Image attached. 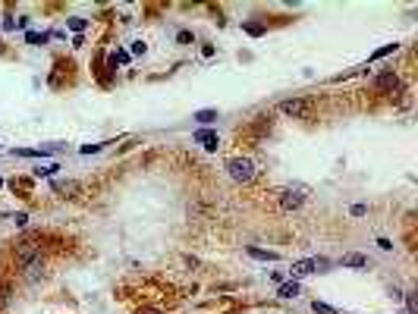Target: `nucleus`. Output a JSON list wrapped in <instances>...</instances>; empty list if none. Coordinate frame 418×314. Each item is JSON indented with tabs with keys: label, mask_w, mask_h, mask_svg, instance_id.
Segmentation results:
<instances>
[{
	"label": "nucleus",
	"mask_w": 418,
	"mask_h": 314,
	"mask_svg": "<svg viewBox=\"0 0 418 314\" xmlns=\"http://www.w3.org/2000/svg\"><path fill=\"white\" fill-rule=\"evenodd\" d=\"M252 258H258V261H277V254L274 251H261V248H248Z\"/></svg>",
	"instance_id": "9b49d317"
},
{
	"label": "nucleus",
	"mask_w": 418,
	"mask_h": 314,
	"mask_svg": "<svg viewBox=\"0 0 418 314\" xmlns=\"http://www.w3.org/2000/svg\"><path fill=\"white\" fill-rule=\"evenodd\" d=\"M138 314H160L157 308H145V311H138Z\"/></svg>",
	"instance_id": "a211bd4d"
},
{
	"label": "nucleus",
	"mask_w": 418,
	"mask_h": 314,
	"mask_svg": "<svg viewBox=\"0 0 418 314\" xmlns=\"http://www.w3.org/2000/svg\"><path fill=\"white\" fill-rule=\"evenodd\" d=\"M277 295L280 299H293V295H299V283L293 280V283H283L280 289H277Z\"/></svg>",
	"instance_id": "9d476101"
},
{
	"label": "nucleus",
	"mask_w": 418,
	"mask_h": 314,
	"mask_svg": "<svg viewBox=\"0 0 418 314\" xmlns=\"http://www.w3.org/2000/svg\"><path fill=\"white\" fill-rule=\"evenodd\" d=\"M365 214H368L365 205H352V217H365Z\"/></svg>",
	"instance_id": "dca6fc26"
},
{
	"label": "nucleus",
	"mask_w": 418,
	"mask_h": 314,
	"mask_svg": "<svg viewBox=\"0 0 418 314\" xmlns=\"http://www.w3.org/2000/svg\"><path fill=\"white\" fill-rule=\"evenodd\" d=\"M176 41H179V44H195V35L183 28V32H179V35H176Z\"/></svg>",
	"instance_id": "4468645a"
},
{
	"label": "nucleus",
	"mask_w": 418,
	"mask_h": 314,
	"mask_svg": "<svg viewBox=\"0 0 418 314\" xmlns=\"http://www.w3.org/2000/svg\"><path fill=\"white\" fill-rule=\"evenodd\" d=\"M195 141H198V145H205L208 151H217V145H220L217 132H208V129H202V132H195Z\"/></svg>",
	"instance_id": "423d86ee"
},
{
	"label": "nucleus",
	"mask_w": 418,
	"mask_h": 314,
	"mask_svg": "<svg viewBox=\"0 0 418 314\" xmlns=\"http://www.w3.org/2000/svg\"><path fill=\"white\" fill-rule=\"evenodd\" d=\"M195 120H198V123H211V120H217V110H198Z\"/></svg>",
	"instance_id": "ddd939ff"
},
{
	"label": "nucleus",
	"mask_w": 418,
	"mask_h": 314,
	"mask_svg": "<svg viewBox=\"0 0 418 314\" xmlns=\"http://www.w3.org/2000/svg\"><path fill=\"white\" fill-rule=\"evenodd\" d=\"M343 267H368V258L358 251H349V254H343Z\"/></svg>",
	"instance_id": "1a4fd4ad"
},
{
	"label": "nucleus",
	"mask_w": 418,
	"mask_h": 314,
	"mask_svg": "<svg viewBox=\"0 0 418 314\" xmlns=\"http://www.w3.org/2000/svg\"><path fill=\"white\" fill-rule=\"evenodd\" d=\"M305 198H308V186H302V182H293V186L280 189V208H283V211H296V208L305 205Z\"/></svg>",
	"instance_id": "f257e3e1"
},
{
	"label": "nucleus",
	"mask_w": 418,
	"mask_h": 314,
	"mask_svg": "<svg viewBox=\"0 0 418 314\" xmlns=\"http://www.w3.org/2000/svg\"><path fill=\"white\" fill-rule=\"evenodd\" d=\"M374 88L377 91H393V88H399V79L393 76V72H384V76L374 79Z\"/></svg>",
	"instance_id": "0eeeda50"
},
{
	"label": "nucleus",
	"mask_w": 418,
	"mask_h": 314,
	"mask_svg": "<svg viewBox=\"0 0 418 314\" xmlns=\"http://www.w3.org/2000/svg\"><path fill=\"white\" fill-rule=\"evenodd\" d=\"M321 267H327V261H321V258L296 261V264H293V276H308V273H315V270H321Z\"/></svg>",
	"instance_id": "39448f33"
},
{
	"label": "nucleus",
	"mask_w": 418,
	"mask_h": 314,
	"mask_svg": "<svg viewBox=\"0 0 418 314\" xmlns=\"http://www.w3.org/2000/svg\"><path fill=\"white\" fill-rule=\"evenodd\" d=\"M69 25L76 28V32H82V28H85V19H79V16H76V19H69Z\"/></svg>",
	"instance_id": "f3484780"
},
{
	"label": "nucleus",
	"mask_w": 418,
	"mask_h": 314,
	"mask_svg": "<svg viewBox=\"0 0 418 314\" xmlns=\"http://www.w3.org/2000/svg\"><path fill=\"white\" fill-rule=\"evenodd\" d=\"M16 261H19L22 267H29V264H35V261H41V251L35 248L32 242H22L19 248H16Z\"/></svg>",
	"instance_id": "20e7f679"
},
{
	"label": "nucleus",
	"mask_w": 418,
	"mask_h": 314,
	"mask_svg": "<svg viewBox=\"0 0 418 314\" xmlns=\"http://www.w3.org/2000/svg\"><path fill=\"white\" fill-rule=\"evenodd\" d=\"M53 189H57V192H66V195L79 192V186H76V182H53Z\"/></svg>",
	"instance_id": "f8f14e48"
},
{
	"label": "nucleus",
	"mask_w": 418,
	"mask_h": 314,
	"mask_svg": "<svg viewBox=\"0 0 418 314\" xmlns=\"http://www.w3.org/2000/svg\"><path fill=\"white\" fill-rule=\"evenodd\" d=\"M280 110H283V113H289V117H299V120H305L308 113H312V104H308V101H302V98H293V101H283V104H280Z\"/></svg>",
	"instance_id": "7ed1b4c3"
},
{
	"label": "nucleus",
	"mask_w": 418,
	"mask_h": 314,
	"mask_svg": "<svg viewBox=\"0 0 418 314\" xmlns=\"http://www.w3.org/2000/svg\"><path fill=\"white\" fill-rule=\"evenodd\" d=\"M312 308H315V314H337V308H330V305H324V302H315Z\"/></svg>",
	"instance_id": "2eb2a0df"
},
{
	"label": "nucleus",
	"mask_w": 418,
	"mask_h": 314,
	"mask_svg": "<svg viewBox=\"0 0 418 314\" xmlns=\"http://www.w3.org/2000/svg\"><path fill=\"white\" fill-rule=\"evenodd\" d=\"M22 270H25V280H29V283L44 280V264H41V261H35V264H29V267H22Z\"/></svg>",
	"instance_id": "6e6552de"
},
{
	"label": "nucleus",
	"mask_w": 418,
	"mask_h": 314,
	"mask_svg": "<svg viewBox=\"0 0 418 314\" xmlns=\"http://www.w3.org/2000/svg\"><path fill=\"white\" fill-rule=\"evenodd\" d=\"M227 170H230V179H233V182H242V186H248V182L255 179V163H252L248 157H233V160H227Z\"/></svg>",
	"instance_id": "f03ea898"
}]
</instances>
